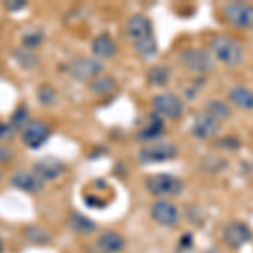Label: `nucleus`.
<instances>
[{
    "label": "nucleus",
    "mask_w": 253,
    "mask_h": 253,
    "mask_svg": "<svg viewBox=\"0 0 253 253\" xmlns=\"http://www.w3.org/2000/svg\"><path fill=\"white\" fill-rule=\"evenodd\" d=\"M49 135H51V128L47 126V124L41 120H34L24 126L20 138H22V144L27 145L29 149H39L49 138Z\"/></svg>",
    "instance_id": "10"
},
{
    "label": "nucleus",
    "mask_w": 253,
    "mask_h": 253,
    "mask_svg": "<svg viewBox=\"0 0 253 253\" xmlns=\"http://www.w3.org/2000/svg\"><path fill=\"white\" fill-rule=\"evenodd\" d=\"M164 133V122L162 118L157 115V113H152L149 117V124H145L144 128L138 132V138L140 140H145V142H150V140H156Z\"/></svg>",
    "instance_id": "17"
},
{
    "label": "nucleus",
    "mask_w": 253,
    "mask_h": 253,
    "mask_svg": "<svg viewBox=\"0 0 253 253\" xmlns=\"http://www.w3.org/2000/svg\"><path fill=\"white\" fill-rule=\"evenodd\" d=\"M12 157V149L0 145V162H7Z\"/></svg>",
    "instance_id": "30"
},
{
    "label": "nucleus",
    "mask_w": 253,
    "mask_h": 253,
    "mask_svg": "<svg viewBox=\"0 0 253 253\" xmlns=\"http://www.w3.org/2000/svg\"><path fill=\"white\" fill-rule=\"evenodd\" d=\"M0 68H2V64H0Z\"/></svg>",
    "instance_id": "33"
},
{
    "label": "nucleus",
    "mask_w": 253,
    "mask_h": 253,
    "mask_svg": "<svg viewBox=\"0 0 253 253\" xmlns=\"http://www.w3.org/2000/svg\"><path fill=\"white\" fill-rule=\"evenodd\" d=\"M126 34H128L130 41L133 42V47L138 52V56L144 59L156 58L159 47L157 39L154 34L152 22L145 17V15L135 14L128 19L126 22Z\"/></svg>",
    "instance_id": "1"
},
{
    "label": "nucleus",
    "mask_w": 253,
    "mask_h": 253,
    "mask_svg": "<svg viewBox=\"0 0 253 253\" xmlns=\"http://www.w3.org/2000/svg\"><path fill=\"white\" fill-rule=\"evenodd\" d=\"M177 157V147L167 142H161V144H154L149 147H144L138 154L142 164H157V162L172 161Z\"/></svg>",
    "instance_id": "7"
},
{
    "label": "nucleus",
    "mask_w": 253,
    "mask_h": 253,
    "mask_svg": "<svg viewBox=\"0 0 253 253\" xmlns=\"http://www.w3.org/2000/svg\"><path fill=\"white\" fill-rule=\"evenodd\" d=\"M210 49L211 54L214 56L218 61H221L226 66H238L243 63L245 51L242 44L231 36L226 34H218L210 41Z\"/></svg>",
    "instance_id": "2"
},
{
    "label": "nucleus",
    "mask_w": 253,
    "mask_h": 253,
    "mask_svg": "<svg viewBox=\"0 0 253 253\" xmlns=\"http://www.w3.org/2000/svg\"><path fill=\"white\" fill-rule=\"evenodd\" d=\"M150 214L162 226H175L179 223V218H181L177 206L172 205L170 201H167V199H159V201L154 203Z\"/></svg>",
    "instance_id": "12"
},
{
    "label": "nucleus",
    "mask_w": 253,
    "mask_h": 253,
    "mask_svg": "<svg viewBox=\"0 0 253 253\" xmlns=\"http://www.w3.org/2000/svg\"><path fill=\"white\" fill-rule=\"evenodd\" d=\"M221 128V120H218L211 113L203 112L199 115H196L193 122V135L196 138H201V140H208L211 137H216Z\"/></svg>",
    "instance_id": "11"
},
{
    "label": "nucleus",
    "mask_w": 253,
    "mask_h": 253,
    "mask_svg": "<svg viewBox=\"0 0 253 253\" xmlns=\"http://www.w3.org/2000/svg\"><path fill=\"white\" fill-rule=\"evenodd\" d=\"M68 226H69V230L78 235H89L96 230V224L89 218H86L84 214H80V213H69Z\"/></svg>",
    "instance_id": "19"
},
{
    "label": "nucleus",
    "mask_w": 253,
    "mask_h": 253,
    "mask_svg": "<svg viewBox=\"0 0 253 253\" xmlns=\"http://www.w3.org/2000/svg\"><path fill=\"white\" fill-rule=\"evenodd\" d=\"M42 42V32L41 31H27L26 34L22 36V44L26 49H32L38 47L39 44Z\"/></svg>",
    "instance_id": "26"
},
{
    "label": "nucleus",
    "mask_w": 253,
    "mask_h": 253,
    "mask_svg": "<svg viewBox=\"0 0 253 253\" xmlns=\"http://www.w3.org/2000/svg\"><path fill=\"white\" fill-rule=\"evenodd\" d=\"M24 236L34 245H47L52 242L51 233L39 226H26L24 228Z\"/></svg>",
    "instance_id": "21"
},
{
    "label": "nucleus",
    "mask_w": 253,
    "mask_h": 253,
    "mask_svg": "<svg viewBox=\"0 0 253 253\" xmlns=\"http://www.w3.org/2000/svg\"><path fill=\"white\" fill-rule=\"evenodd\" d=\"M179 61L187 71L196 73V75H206V73L213 71L214 61L213 56H210V52H206L205 49L199 47H187L181 52Z\"/></svg>",
    "instance_id": "4"
},
{
    "label": "nucleus",
    "mask_w": 253,
    "mask_h": 253,
    "mask_svg": "<svg viewBox=\"0 0 253 253\" xmlns=\"http://www.w3.org/2000/svg\"><path fill=\"white\" fill-rule=\"evenodd\" d=\"M152 108L154 113H157L159 117L170 118V120H177L184 113V103L177 95L172 93H162L152 98Z\"/></svg>",
    "instance_id": "5"
},
{
    "label": "nucleus",
    "mask_w": 253,
    "mask_h": 253,
    "mask_svg": "<svg viewBox=\"0 0 253 253\" xmlns=\"http://www.w3.org/2000/svg\"><path fill=\"white\" fill-rule=\"evenodd\" d=\"M27 124H29V113H27V108L19 107L14 113H12L10 125L14 126V130H17V128H24Z\"/></svg>",
    "instance_id": "25"
},
{
    "label": "nucleus",
    "mask_w": 253,
    "mask_h": 253,
    "mask_svg": "<svg viewBox=\"0 0 253 253\" xmlns=\"http://www.w3.org/2000/svg\"><path fill=\"white\" fill-rule=\"evenodd\" d=\"M32 172H34L41 181H54L58 179L61 174L64 172V164L58 159L52 157H44L38 161L32 167Z\"/></svg>",
    "instance_id": "13"
},
{
    "label": "nucleus",
    "mask_w": 253,
    "mask_h": 253,
    "mask_svg": "<svg viewBox=\"0 0 253 253\" xmlns=\"http://www.w3.org/2000/svg\"><path fill=\"white\" fill-rule=\"evenodd\" d=\"M228 100H230L236 108L253 110V91L245 86H235L233 89H230Z\"/></svg>",
    "instance_id": "18"
},
{
    "label": "nucleus",
    "mask_w": 253,
    "mask_h": 253,
    "mask_svg": "<svg viewBox=\"0 0 253 253\" xmlns=\"http://www.w3.org/2000/svg\"><path fill=\"white\" fill-rule=\"evenodd\" d=\"M91 52L100 59H110V58H113V56H115L117 44L108 34H101V36H98V38L93 39Z\"/></svg>",
    "instance_id": "16"
},
{
    "label": "nucleus",
    "mask_w": 253,
    "mask_h": 253,
    "mask_svg": "<svg viewBox=\"0 0 253 253\" xmlns=\"http://www.w3.org/2000/svg\"><path fill=\"white\" fill-rule=\"evenodd\" d=\"M98 248L105 253H120L125 248V240L117 231H103L98 236Z\"/></svg>",
    "instance_id": "15"
},
{
    "label": "nucleus",
    "mask_w": 253,
    "mask_h": 253,
    "mask_svg": "<svg viewBox=\"0 0 253 253\" xmlns=\"http://www.w3.org/2000/svg\"><path fill=\"white\" fill-rule=\"evenodd\" d=\"M38 98L42 105H51L56 100V91L51 86H41L38 91Z\"/></svg>",
    "instance_id": "27"
},
{
    "label": "nucleus",
    "mask_w": 253,
    "mask_h": 253,
    "mask_svg": "<svg viewBox=\"0 0 253 253\" xmlns=\"http://www.w3.org/2000/svg\"><path fill=\"white\" fill-rule=\"evenodd\" d=\"M169 71L166 68H150L149 73H147V80L152 86H164V84L169 81Z\"/></svg>",
    "instance_id": "23"
},
{
    "label": "nucleus",
    "mask_w": 253,
    "mask_h": 253,
    "mask_svg": "<svg viewBox=\"0 0 253 253\" xmlns=\"http://www.w3.org/2000/svg\"><path fill=\"white\" fill-rule=\"evenodd\" d=\"M3 252V243H2V240H0V253Z\"/></svg>",
    "instance_id": "31"
},
{
    "label": "nucleus",
    "mask_w": 253,
    "mask_h": 253,
    "mask_svg": "<svg viewBox=\"0 0 253 253\" xmlns=\"http://www.w3.org/2000/svg\"><path fill=\"white\" fill-rule=\"evenodd\" d=\"M101 69H103V64L91 58H76L68 64V73L80 81L95 80L101 73Z\"/></svg>",
    "instance_id": "8"
},
{
    "label": "nucleus",
    "mask_w": 253,
    "mask_h": 253,
    "mask_svg": "<svg viewBox=\"0 0 253 253\" xmlns=\"http://www.w3.org/2000/svg\"><path fill=\"white\" fill-rule=\"evenodd\" d=\"M117 88V83L112 76H96L95 80L89 81V89L95 95H110Z\"/></svg>",
    "instance_id": "20"
},
{
    "label": "nucleus",
    "mask_w": 253,
    "mask_h": 253,
    "mask_svg": "<svg viewBox=\"0 0 253 253\" xmlns=\"http://www.w3.org/2000/svg\"><path fill=\"white\" fill-rule=\"evenodd\" d=\"M145 186L150 194L159 196V198L161 196L162 198H166V196H177L181 194L182 187H184L182 181L177 175L166 174V172L149 175L145 181Z\"/></svg>",
    "instance_id": "3"
},
{
    "label": "nucleus",
    "mask_w": 253,
    "mask_h": 253,
    "mask_svg": "<svg viewBox=\"0 0 253 253\" xmlns=\"http://www.w3.org/2000/svg\"><path fill=\"white\" fill-rule=\"evenodd\" d=\"M10 184L20 191H26V193H41L44 187V182L34 172H29V170H17V172H14L10 177Z\"/></svg>",
    "instance_id": "14"
},
{
    "label": "nucleus",
    "mask_w": 253,
    "mask_h": 253,
    "mask_svg": "<svg viewBox=\"0 0 253 253\" xmlns=\"http://www.w3.org/2000/svg\"><path fill=\"white\" fill-rule=\"evenodd\" d=\"M12 133H14V126L5 122H0V140H9L12 138Z\"/></svg>",
    "instance_id": "28"
},
{
    "label": "nucleus",
    "mask_w": 253,
    "mask_h": 253,
    "mask_svg": "<svg viewBox=\"0 0 253 253\" xmlns=\"http://www.w3.org/2000/svg\"><path fill=\"white\" fill-rule=\"evenodd\" d=\"M12 54H14V59L19 63V66H22L24 69H32L36 64L39 63L38 56L32 54L29 49H26L24 46L14 49V52H12Z\"/></svg>",
    "instance_id": "22"
},
{
    "label": "nucleus",
    "mask_w": 253,
    "mask_h": 253,
    "mask_svg": "<svg viewBox=\"0 0 253 253\" xmlns=\"http://www.w3.org/2000/svg\"><path fill=\"white\" fill-rule=\"evenodd\" d=\"M206 112L211 113L213 117H216L218 120H223V118H228L230 117V108L219 100H211L208 101L206 105Z\"/></svg>",
    "instance_id": "24"
},
{
    "label": "nucleus",
    "mask_w": 253,
    "mask_h": 253,
    "mask_svg": "<svg viewBox=\"0 0 253 253\" xmlns=\"http://www.w3.org/2000/svg\"><path fill=\"white\" fill-rule=\"evenodd\" d=\"M24 7H26L24 0H9V2H5V9L10 12H17L20 9H24Z\"/></svg>",
    "instance_id": "29"
},
{
    "label": "nucleus",
    "mask_w": 253,
    "mask_h": 253,
    "mask_svg": "<svg viewBox=\"0 0 253 253\" xmlns=\"http://www.w3.org/2000/svg\"><path fill=\"white\" fill-rule=\"evenodd\" d=\"M0 181H2V170H0Z\"/></svg>",
    "instance_id": "32"
},
{
    "label": "nucleus",
    "mask_w": 253,
    "mask_h": 253,
    "mask_svg": "<svg viewBox=\"0 0 253 253\" xmlns=\"http://www.w3.org/2000/svg\"><path fill=\"white\" fill-rule=\"evenodd\" d=\"M224 19L238 29H253V5L230 2L223 7Z\"/></svg>",
    "instance_id": "6"
},
{
    "label": "nucleus",
    "mask_w": 253,
    "mask_h": 253,
    "mask_svg": "<svg viewBox=\"0 0 253 253\" xmlns=\"http://www.w3.org/2000/svg\"><path fill=\"white\" fill-rule=\"evenodd\" d=\"M252 230L242 221H231L223 230V242L233 250H238L252 240Z\"/></svg>",
    "instance_id": "9"
}]
</instances>
